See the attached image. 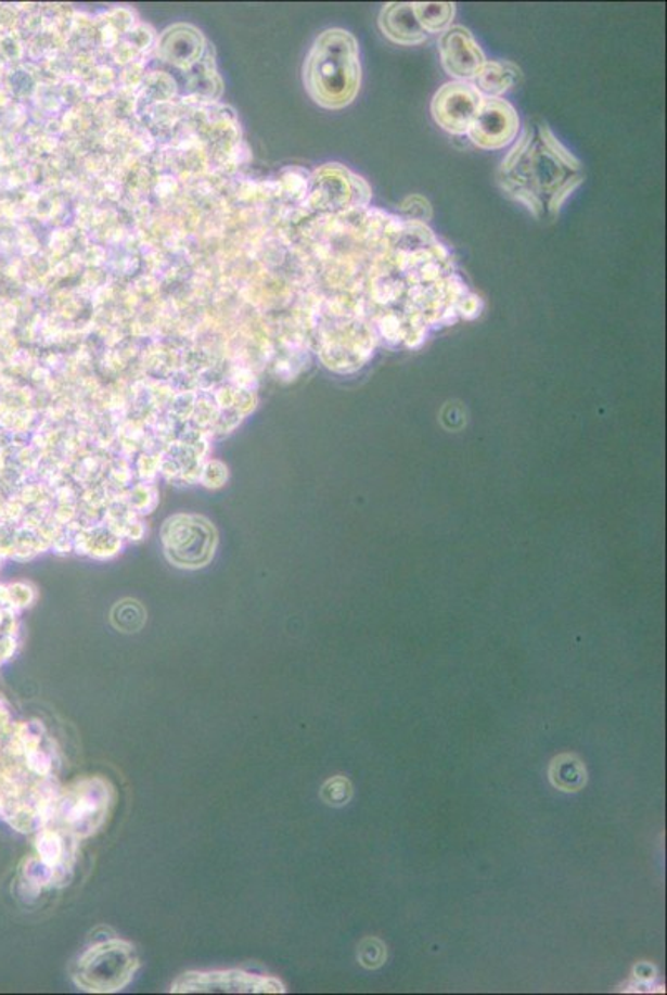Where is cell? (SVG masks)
Wrapping results in <instances>:
<instances>
[{"instance_id": "obj_1", "label": "cell", "mask_w": 667, "mask_h": 995, "mask_svg": "<svg viewBox=\"0 0 667 995\" xmlns=\"http://www.w3.org/2000/svg\"><path fill=\"white\" fill-rule=\"evenodd\" d=\"M578 175H581V168L569 166L554 155L541 141L540 135H535L534 128L528 127L498 169V183L506 196L518 201L535 218L541 219L547 212L544 196L550 200Z\"/></svg>"}, {"instance_id": "obj_2", "label": "cell", "mask_w": 667, "mask_h": 995, "mask_svg": "<svg viewBox=\"0 0 667 995\" xmlns=\"http://www.w3.org/2000/svg\"><path fill=\"white\" fill-rule=\"evenodd\" d=\"M304 87L318 105L341 110L356 100L362 81L359 43L344 28H329L316 39L306 64Z\"/></svg>"}, {"instance_id": "obj_3", "label": "cell", "mask_w": 667, "mask_h": 995, "mask_svg": "<svg viewBox=\"0 0 667 995\" xmlns=\"http://www.w3.org/2000/svg\"><path fill=\"white\" fill-rule=\"evenodd\" d=\"M138 966L140 962L130 943L110 940L81 954L72 979L81 991L112 994L130 984Z\"/></svg>"}, {"instance_id": "obj_4", "label": "cell", "mask_w": 667, "mask_h": 995, "mask_svg": "<svg viewBox=\"0 0 667 995\" xmlns=\"http://www.w3.org/2000/svg\"><path fill=\"white\" fill-rule=\"evenodd\" d=\"M110 802L112 792L102 778L77 781L64 793H59L50 819H61L62 827L70 837H90L105 821Z\"/></svg>"}, {"instance_id": "obj_5", "label": "cell", "mask_w": 667, "mask_h": 995, "mask_svg": "<svg viewBox=\"0 0 667 995\" xmlns=\"http://www.w3.org/2000/svg\"><path fill=\"white\" fill-rule=\"evenodd\" d=\"M372 190L368 181L344 168L343 165H328L318 171L311 204L329 213L346 212L359 206H369Z\"/></svg>"}, {"instance_id": "obj_6", "label": "cell", "mask_w": 667, "mask_h": 995, "mask_svg": "<svg viewBox=\"0 0 667 995\" xmlns=\"http://www.w3.org/2000/svg\"><path fill=\"white\" fill-rule=\"evenodd\" d=\"M175 994H213V992H233V994H278L284 992V985L275 978L249 974L244 971L187 972L171 985Z\"/></svg>"}, {"instance_id": "obj_7", "label": "cell", "mask_w": 667, "mask_h": 995, "mask_svg": "<svg viewBox=\"0 0 667 995\" xmlns=\"http://www.w3.org/2000/svg\"><path fill=\"white\" fill-rule=\"evenodd\" d=\"M522 122L515 106L505 99H484L466 137L488 152L503 150L518 138Z\"/></svg>"}, {"instance_id": "obj_8", "label": "cell", "mask_w": 667, "mask_h": 995, "mask_svg": "<svg viewBox=\"0 0 667 995\" xmlns=\"http://www.w3.org/2000/svg\"><path fill=\"white\" fill-rule=\"evenodd\" d=\"M484 97L470 81L452 80L441 85L431 103L435 124L450 135H466Z\"/></svg>"}, {"instance_id": "obj_9", "label": "cell", "mask_w": 667, "mask_h": 995, "mask_svg": "<svg viewBox=\"0 0 667 995\" xmlns=\"http://www.w3.org/2000/svg\"><path fill=\"white\" fill-rule=\"evenodd\" d=\"M438 55L445 74L457 81H472L487 62L484 50L463 25H452L438 37Z\"/></svg>"}, {"instance_id": "obj_10", "label": "cell", "mask_w": 667, "mask_h": 995, "mask_svg": "<svg viewBox=\"0 0 667 995\" xmlns=\"http://www.w3.org/2000/svg\"><path fill=\"white\" fill-rule=\"evenodd\" d=\"M379 27L382 34L397 46H421L428 39L413 14L412 4H407V2H393V4L384 5L379 15Z\"/></svg>"}, {"instance_id": "obj_11", "label": "cell", "mask_w": 667, "mask_h": 995, "mask_svg": "<svg viewBox=\"0 0 667 995\" xmlns=\"http://www.w3.org/2000/svg\"><path fill=\"white\" fill-rule=\"evenodd\" d=\"M520 80L522 71L512 62L487 61L470 84L474 85L484 99H503L505 93L515 89Z\"/></svg>"}, {"instance_id": "obj_12", "label": "cell", "mask_w": 667, "mask_h": 995, "mask_svg": "<svg viewBox=\"0 0 667 995\" xmlns=\"http://www.w3.org/2000/svg\"><path fill=\"white\" fill-rule=\"evenodd\" d=\"M412 9L427 36L444 34L447 28L452 27L457 14L456 4L449 2H415Z\"/></svg>"}, {"instance_id": "obj_13", "label": "cell", "mask_w": 667, "mask_h": 995, "mask_svg": "<svg viewBox=\"0 0 667 995\" xmlns=\"http://www.w3.org/2000/svg\"><path fill=\"white\" fill-rule=\"evenodd\" d=\"M554 787L563 792H578L587 783V770L576 756L562 755L554 760L550 770Z\"/></svg>"}, {"instance_id": "obj_14", "label": "cell", "mask_w": 667, "mask_h": 995, "mask_svg": "<svg viewBox=\"0 0 667 995\" xmlns=\"http://www.w3.org/2000/svg\"><path fill=\"white\" fill-rule=\"evenodd\" d=\"M42 865L49 869L61 868L67 856V846H65L64 837L59 830H43L37 840Z\"/></svg>"}, {"instance_id": "obj_15", "label": "cell", "mask_w": 667, "mask_h": 995, "mask_svg": "<svg viewBox=\"0 0 667 995\" xmlns=\"http://www.w3.org/2000/svg\"><path fill=\"white\" fill-rule=\"evenodd\" d=\"M112 623L124 633H137L145 624V611L140 602L125 599L118 602L112 611Z\"/></svg>"}, {"instance_id": "obj_16", "label": "cell", "mask_w": 667, "mask_h": 995, "mask_svg": "<svg viewBox=\"0 0 667 995\" xmlns=\"http://www.w3.org/2000/svg\"><path fill=\"white\" fill-rule=\"evenodd\" d=\"M399 213L402 218L410 219V221L425 222L431 221L432 216H434V209H432V204L428 203V200H425L421 194H412V196H407L406 200L400 203Z\"/></svg>"}, {"instance_id": "obj_17", "label": "cell", "mask_w": 667, "mask_h": 995, "mask_svg": "<svg viewBox=\"0 0 667 995\" xmlns=\"http://www.w3.org/2000/svg\"><path fill=\"white\" fill-rule=\"evenodd\" d=\"M350 793H352L350 783L343 777L332 778L322 788V799L329 805H344V803L349 802Z\"/></svg>"}, {"instance_id": "obj_18", "label": "cell", "mask_w": 667, "mask_h": 995, "mask_svg": "<svg viewBox=\"0 0 667 995\" xmlns=\"http://www.w3.org/2000/svg\"><path fill=\"white\" fill-rule=\"evenodd\" d=\"M582 181H585V177H582V175H578V177L569 180L565 187L560 188V190L556 191V193H554L550 200H548L547 212L550 213L551 216L559 215V213L562 212L563 204H565L566 200H568V197L572 196V194L575 193L579 187H581Z\"/></svg>"}, {"instance_id": "obj_19", "label": "cell", "mask_w": 667, "mask_h": 995, "mask_svg": "<svg viewBox=\"0 0 667 995\" xmlns=\"http://www.w3.org/2000/svg\"><path fill=\"white\" fill-rule=\"evenodd\" d=\"M360 954H369V956H360V960H362V966H365V968H369V969L379 968V966H381L382 964V960L385 959V949L381 943L377 944V947H375L374 953H368V951L365 949H360Z\"/></svg>"}]
</instances>
